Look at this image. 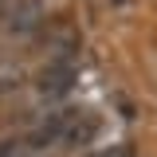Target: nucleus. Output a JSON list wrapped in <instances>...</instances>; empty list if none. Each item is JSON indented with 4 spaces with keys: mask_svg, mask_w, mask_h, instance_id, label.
Masks as SVG:
<instances>
[{
    "mask_svg": "<svg viewBox=\"0 0 157 157\" xmlns=\"http://www.w3.org/2000/svg\"><path fill=\"white\" fill-rule=\"evenodd\" d=\"M20 149H24L20 141H4V145H0V157H20Z\"/></svg>",
    "mask_w": 157,
    "mask_h": 157,
    "instance_id": "7ed1b4c3",
    "label": "nucleus"
},
{
    "mask_svg": "<svg viewBox=\"0 0 157 157\" xmlns=\"http://www.w3.org/2000/svg\"><path fill=\"white\" fill-rule=\"evenodd\" d=\"M71 122H75V110H59V114H51L47 122H39L36 130L28 134V141H24V145H28V149L51 145L55 137H63V134H67V126H71Z\"/></svg>",
    "mask_w": 157,
    "mask_h": 157,
    "instance_id": "f257e3e1",
    "label": "nucleus"
},
{
    "mask_svg": "<svg viewBox=\"0 0 157 157\" xmlns=\"http://www.w3.org/2000/svg\"><path fill=\"white\" fill-rule=\"evenodd\" d=\"M39 20H43V8H39L36 0H16V8H12V16H8V32L28 36V32L39 28Z\"/></svg>",
    "mask_w": 157,
    "mask_h": 157,
    "instance_id": "f03ea898",
    "label": "nucleus"
},
{
    "mask_svg": "<svg viewBox=\"0 0 157 157\" xmlns=\"http://www.w3.org/2000/svg\"><path fill=\"white\" fill-rule=\"evenodd\" d=\"M90 157H134V153H130V149H122V145H118V149H102V153H90Z\"/></svg>",
    "mask_w": 157,
    "mask_h": 157,
    "instance_id": "20e7f679",
    "label": "nucleus"
}]
</instances>
